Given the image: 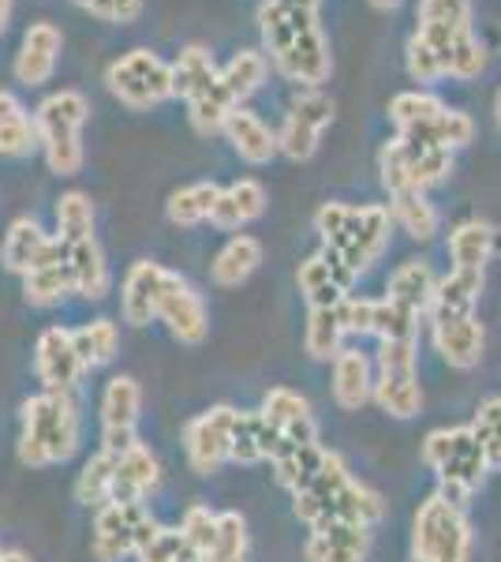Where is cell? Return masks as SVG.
Segmentation results:
<instances>
[{
	"instance_id": "6da1fadb",
	"label": "cell",
	"mask_w": 501,
	"mask_h": 562,
	"mask_svg": "<svg viewBox=\"0 0 501 562\" xmlns=\"http://www.w3.org/2000/svg\"><path fill=\"white\" fill-rule=\"evenodd\" d=\"M259 34L266 60L288 83H296L299 90H322L333 71V57L318 12L299 8L293 0H262Z\"/></svg>"
},
{
	"instance_id": "7a4b0ae2",
	"label": "cell",
	"mask_w": 501,
	"mask_h": 562,
	"mask_svg": "<svg viewBox=\"0 0 501 562\" xmlns=\"http://www.w3.org/2000/svg\"><path fill=\"white\" fill-rule=\"evenodd\" d=\"M293 514L307 529H322V525L333 521L375 529L386 518V495L375 492L371 484H363V480H355L349 461L337 450H326L315 476L293 495Z\"/></svg>"
},
{
	"instance_id": "3957f363",
	"label": "cell",
	"mask_w": 501,
	"mask_h": 562,
	"mask_svg": "<svg viewBox=\"0 0 501 562\" xmlns=\"http://www.w3.org/2000/svg\"><path fill=\"white\" fill-rule=\"evenodd\" d=\"M83 447V409L76 394H38L23 397L20 435H15V458L26 469H57L71 461Z\"/></svg>"
},
{
	"instance_id": "277c9868",
	"label": "cell",
	"mask_w": 501,
	"mask_h": 562,
	"mask_svg": "<svg viewBox=\"0 0 501 562\" xmlns=\"http://www.w3.org/2000/svg\"><path fill=\"white\" fill-rule=\"evenodd\" d=\"M315 233L322 240V251H330L355 278H363L386 256L389 237H394V217H389L386 203L355 206L330 199V203H322L315 211Z\"/></svg>"
},
{
	"instance_id": "5b68a950",
	"label": "cell",
	"mask_w": 501,
	"mask_h": 562,
	"mask_svg": "<svg viewBox=\"0 0 501 562\" xmlns=\"http://www.w3.org/2000/svg\"><path fill=\"white\" fill-rule=\"evenodd\" d=\"M419 458H423V465L431 469L434 480H439L434 492L445 495L457 506H471V498L482 492L487 476L494 473L468 424L426 431L423 447H419Z\"/></svg>"
},
{
	"instance_id": "8992f818",
	"label": "cell",
	"mask_w": 501,
	"mask_h": 562,
	"mask_svg": "<svg viewBox=\"0 0 501 562\" xmlns=\"http://www.w3.org/2000/svg\"><path fill=\"white\" fill-rule=\"evenodd\" d=\"M90 121V98L76 87H64L45 94L34 109V124H38V150L49 166L53 177H76L83 173L87 147L83 128Z\"/></svg>"
},
{
	"instance_id": "52a82bcc",
	"label": "cell",
	"mask_w": 501,
	"mask_h": 562,
	"mask_svg": "<svg viewBox=\"0 0 501 562\" xmlns=\"http://www.w3.org/2000/svg\"><path fill=\"white\" fill-rule=\"evenodd\" d=\"M412 562H471L476 529H471L468 506L449 503L431 492L412 514Z\"/></svg>"
},
{
	"instance_id": "ba28073f",
	"label": "cell",
	"mask_w": 501,
	"mask_h": 562,
	"mask_svg": "<svg viewBox=\"0 0 501 562\" xmlns=\"http://www.w3.org/2000/svg\"><path fill=\"white\" fill-rule=\"evenodd\" d=\"M394 420H415L423 413V386H419V338L378 341L375 349V397Z\"/></svg>"
},
{
	"instance_id": "9c48e42d",
	"label": "cell",
	"mask_w": 501,
	"mask_h": 562,
	"mask_svg": "<svg viewBox=\"0 0 501 562\" xmlns=\"http://www.w3.org/2000/svg\"><path fill=\"white\" fill-rule=\"evenodd\" d=\"M457 169V154L419 147V143L394 135L382 143L378 150V177L389 195L394 192H431V188L445 184Z\"/></svg>"
},
{
	"instance_id": "30bf717a",
	"label": "cell",
	"mask_w": 501,
	"mask_h": 562,
	"mask_svg": "<svg viewBox=\"0 0 501 562\" xmlns=\"http://www.w3.org/2000/svg\"><path fill=\"white\" fill-rule=\"evenodd\" d=\"M105 90L124 109H132V113H147V109H158L177 98L172 94L169 60L158 57L147 45L127 49L124 57H116L113 65L105 68Z\"/></svg>"
},
{
	"instance_id": "8fae6325",
	"label": "cell",
	"mask_w": 501,
	"mask_h": 562,
	"mask_svg": "<svg viewBox=\"0 0 501 562\" xmlns=\"http://www.w3.org/2000/svg\"><path fill=\"white\" fill-rule=\"evenodd\" d=\"M158 518L143 503H105L94 510V529H90V555L94 562H127L143 548V540L158 529Z\"/></svg>"
},
{
	"instance_id": "7c38bea8",
	"label": "cell",
	"mask_w": 501,
	"mask_h": 562,
	"mask_svg": "<svg viewBox=\"0 0 501 562\" xmlns=\"http://www.w3.org/2000/svg\"><path fill=\"white\" fill-rule=\"evenodd\" d=\"M240 409L229 402H217L195 413L184 424V458L195 476H217L232 458V431Z\"/></svg>"
},
{
	"instance_id": "4fadbf2b",
	"label": "cell",
	"mask_w": 501,
	"mask_h": 562,
	"mask_svg": "<svg viewBox=\"0 0 501 562\" xmlns=\"http://www.w3.org/2000/svg\"><path fill=\"white\" fill-rule=\"evenodd\" d=\"M333 116L337 105L326 90H296L277 128V154H285L288 161H311Z\"/></svg>"
},
{
	"instance_id": "5bb4252c",
	"label": "cell",
	"mask_w": 501,
	"mask_h": 562,
	"mask_svg": "<svg viewBox=\"0 0 501 562\" xmlns=\"http://www.w3.org/2000/svg\"><path fill=\"white\" fill-rule=\"evenodd\" d=\"M158 323L172 334V341L187 349H198L209 338V304L198 293V285L180 270H169L166 289L158 301Z\"/></svg>"
},
{
	"instance_id": "9a60e30c",
	"label": "cell",
	"mask_w": 501,
	"mask_h": 562,
	"mask_svg": "<svg viewBox=\"0 0 501 562\" xmlns=\"http://www.w3.org/2000/svg\"><path fill=\"white\" fill-rule=\"evenodd\" d=\"M139 420H143V386L135 375H113L102 386L98 397V424H102V450H121L135 447L139 439Z\"/></svg>"
},
{
	"instance_id": "2e32d148",
	"label": "cell",
	"mask_w": 501,
	"mask_h": 562,
	"mask_svg": "<svg viewBox=\"0 0 501 562\" xmlns=\"http://www.w3.org/2000/svg\"><path fill=\"white\" fill-rule=\"evenodd\" d=\"M34 375H38L42 390L53 394H76L79 383L87 379V368L76 352V338H71L68 326L53 323L45 326L34 341Z\"/></svg>"
},
{
	"instance_id": "e0dca14e",
	"label": "cell",
	"mask_w": 501,
	"mask_h": 562,
	"mask_svg": "<svg viewBox=\"0 0 501 562\" xmlns=\"http://www.w3.org/2000/svg\"><path fill=\"white\" fill-rule=\"evenodd\" d=\"M426 338L449 368L471 371L487 352V326L479 315H426Z\"/></svg>"
},
{
	"instance_id": "ac0fdd59",
	"label": "cell",
	"mask_w": 501,
	"mask_h": 562,
	"mask_svg": "<svg viewBox=\"0 0 501 562\" xmlns=\"http://www.w3.org/2000/svg\"><path fill=\"white\" fill-rule=\"evenodd\" d=\"M259 413L266 416L270 428L281 435V442H285V447H315V442H322L311 397L299 394V390H293V386L266 390Z\"/></svg>"
},
{
	"instance_id": "d6986e66",
	"label": "cell",
	"mask_w": 501,
	"mask_h": 562,
	"mask_svg": "<svg viewBox=\"0 0 501 562\" xmlns=\"http://www.w3.org/2000/svg\"><path fill=\"white\" fill-rule=\"evenodd\" d=\"M64 251V244L57 240V233H49L34 214H20L4 233L0 244V262H4L8 274H31L34 267L57 259Z\"/></svg>"
},
{
	"instance_id": "ffe728a7",
	"label": "cell",
	"mask_w": 501,
	"mask_h": 562,
	"mask_svg": "<svg viewBox=\"0 0 501 562\" xmlns=\"http://www.w3.org/2000/svg\"><path fill=\"white\" fill-rule=\"evenodd\" d=\"M60 53H64L60 26L49 23V20L31 23L23 31V42H20V49H15V60H12L15 83H23V87H45L53 76H57Z\"/></svg>"
},
{
	"instance_id": "44dd1931",
	"label": "cell",
	"mask_w": 501,
	"mask_h": 562,
	"mask_svg": "<svg viewBox=\"0 0 501 562\" xmlns=\"http://www.w3.org/2000/svg\"><path fill=\"white\" fill-rule=\"evenodd\" d=\"M330 390L333 402L341 413H360L371 405L375 397V357L360 346H344L337 357L330 360Z\"/></svg>"
},
{
	"instance_id": "7402d4cb",
	"label": "cell",
	"mask_w": 501,
	"mask_h": 562,
	"mask_svg": "<svg viewBox=\"0 0 501 562\" xmlns=\"http://www.w3.org/2000/svg\"><path fill=\"white\" fill-rule=\"evenodd\" d=\"M355 281L360 278H355L344 262H337L330 251H315V256H307L296 270V285H299V293H304L307 307L344 304L352 296Z\"/></svg>"
},
{
	"instance_id": "603a6c76",
	"label": "cell",
	"mask_w": 501,
	"mask_h": 562,
	"mask_svg": "<svg viewBox=\"0 0 501 562\" xmlns=\"http://www.w3.org/2000/svg\"><path fill=\"white\" fill-rule=\"evenodd\" d=\"M169 267L153 259H139L127 267L124 285H121V319L127 326H150L158 323V301L166 289Z\"/></svg>"
},
{
	"instance_id": "cb8c5ba5",
	"label": "cell",
	"mask_w": 501,
	"mask_h": 562,
	"mask_svg": "<svg viewBox=\"0 0 501 562\" xmlns=\"http://www.w3.org/2000/svg\"><path fill=\"white\" fill-rule=\"evenodd\" d=\"M161 487V461L147 447V442H135L116 454L113 469V498L109 503H143L147 506Z\"/></svg>"
},
{
	"instance_id": "d4e9b609",
	"label": "cell",
	"mask_w": 501,
	"mask_h": 562,
	"mask_svg": "<svg viewBox=\"0 0 501 562\" xmlns=\"http://www.w3.org/2000/svg\"><path fill=\"white\" fill-rule=\"evenodd\" d=\"M371 543H375V529L333 521L322 529H307L304 562H367Z\"/></svg>"
},
{
	"instance_id": "484cf974",
	"label": "cell",
	"mask_w": 501,
	"mask_h": 562,
	"mask_svg": "<svg viewBox=\"0 0 501 562\" xmlns=\"http://www.w3.org/2000/svg\"><path fill=\"white\" fill-rule=\"evenodd\" d=\"M468 31H476L471 26V0H419L415 4V34L442 53L445 65H449L453 42Z\"/></svg>"
},
{
	"instance_id": "4316f807",
	"label": "cell",
	"mask_w": 501,
	"mask_h": 562,
	"mask_svg": "<svg viewBox=\"0 0 501 562\" xmlns=\"http://www.w3.org/2000/svg\"><path fill=\"white\" fill-rule=\"evenodd\" d=\"M64 262L71 274V293L83 301H105L113 293V267H109L98 237L64 244Z\"/></svg>"
},
{
	"instance_id": "83f0119b",
	"label": "cell",
	"mask_w": 501,
	"mask_h": 562,
	"mask_svg": "<svg viewBox=\"0 0 501 562\" xmlns=\"http://www.w3.org/2000/svg\"><path fill=\"white\" fill-rule=\"evenodd\" d=\"M266 206H270V195H266V188H262V180L240 177L217 192L209 225L221 233H240V229H248L251 222H259V217L266 214Z\"/></svg>"
},
{
	"instance_id": "f1b7e54d",
	"label": "cell",
	"mask_w": 501,
	"mask_h": 562,
	"mask_svg": "<svg viewBox=\"0 0 501 562\" xmlns=\"http://www.w3.org/2000/svg\"><path fill=\"white\" fill-rule=\"evenodd\" d=\"M221 135L229 139V147L240 154V161H248V166H270V161L277 158V132H273L270 124L248 105L232 109Z\"/></svg>"
},
{
	"instance_id": "f546056e",
	"label": "cell",
	"mask_w": 501,
	"mask_h": 562,
	"mask_svg": "<svg viewBox=\"0 0 501 562\" xmlns=\"http://www.w3.org/2000/svg\"><path fill=\"white\" fill-rule=\"evenodd\" d=\"M281 450H285V442H281V435L270 428L266 416L259 409H240V416H236V431H232L229 465H243V469L270 465Z\"/></svg>"
},
{
	"instance_id": "4dcf8cb0",
	"label": "cell",
	"mask_w": 501,
	"mask_h": 562,
	"mask_svg": "<svg viewBox=\"0 0 501 562\" xmlns=\"http://www.w3.org/2000/svg\"><path fill=\"white\" fill-rule=\"evenodd\" d=\"M262 240L251 233H232L229 240L217 248L214 262H209V281L217 289H240L243 281L254 278V270L262 267Z\"/></svg>"
},
{
	"instance_id": "1f68e13d",
	"label": "cell",
	"mask_w": 501,
	"mask_h": 562,
	"mask_svg": "<svg viewBox=\"0 0 501 562\" xmlns=\"http://www.w3.org/2000/svg\"><path fill=\"white\" fill-rule=\"evenodd\" d=\"M38 150V124L20 94L0 90V158L23 161Z\"/></svg>"
},
{
	"instance_id": "d6a6232c",
	"label": "cell",
	"mask_w": 501,
	"mask_h": 562,
	"mask_svg": "<svg viewBox=\"0 0 501 562\" xmlns=\"http://www.w3.org/2000/svg\"><path fill=\"white\" fill-rule=\"evenodd\" d=\"M482 289H487V270L453 267L449 274H439V285H434L426 315H476Z\"/></svg>"
},
{
	"instance_id": "836d02e7",
	"label": "cell",
	"mask_w": 501,
	"mask_h": 562,
	"mask_svg": "<svg viewBox=\"0 0 501 562\" xmlns=\"http://www.w3.org/2000/svg\"><path fill=\"white\" fill-rule=\"evenodd\" d=\"M434 285H439V274L426 259H405L400 267L389 274L386 281V301H394L408 312L423 315L426 319V307H431Z\"/></svg>"
},
{
	"instance_id": "e575fe53",
	"label": "cell",
	"mask_w": 501,
	"mask_h": 562,
	"mask_svg": "<svg viewBox=\"0 0 501 562\" xmlns=\"http://www.w3.org/2000/svg\"><path fill=\"white\" fill-rule=\"evenodd\" d=\"M498 248V229L482 217H464L449 229V262L457 270H487Z\"/></svg>"
},
{
	"instance_id": "d590c367",
	"label": "cell",
	"mask_w": 501,
	"mask_h": 562,
	"mask_svg": "<svg viewBox=\"0 0 501 562\" xmlns=\"http://www.w3.org/2000/svg\"><path fill=\"white\" fill-rule=\"evenodd\" d=\"M217 68H221V65H217L214 53H209L206 45H198V42L184 45V49L177 53V60H169L172 94L184 98V102L206 94V90L217 83Z\"/></svg>"
},
{
	"instance_id": "8d00e7d4",
	"label": "cell",
	"mask_w": 501,
	"mask_h": 562,
	"mask_svg": "<svg viewBox=\"0 0 501 562\" xmlns=\"http://www.w3.org/2000/svg\"><path fill=\"white\" fill-rule=\"evenodd\" d=\"M349 330H344L341 304L337 307H307V326H304V349L307 357L318 364H330V360L349 346Z\"/></svg>"
},
{
	"instance_id": "74e56055",
	"label": "cell",
	"mask_w": 501,
	"mask_h": 562,
	"mask_svg": "<svg viewBox=\"0 0 501 562\" xmlns=\"http://www.w3.org/2000/svg\"><path fill=\"white\" fill-rule=\"evenodd\" d=\"M389 217L400 233H408L415 244H426L439 237L442 229V214L439 206L426 199V192H394L389 195Z\"/></svg>"
},
{
	"instance_id": "f35d334b",
	"label": "cell",
	"mask_w": 501,
	"mask_h": 562,
	"mask_svg": "<svg viewBox=\"0 0 501 562\" xmlns=\"http://www.w3.org/2000/svg\"><path fill=\"white\" fill-rule=\"evenodd\" d=\"M71 338H76V352L83 360L87 375L98 368H109L121 357V326H116V319H109V315H98V319L76 326Z\"/></svg>"
},
{
	"instance_id": "ab89813d",
	"label": "cell",
	"mask_w": 501,
	"mask_h": 562,
	"mask_svg": "<svg viewBox=\"0 0 501 562\" xmlns=\"http://www.w3.org/2000/svg\"><path fill=\"white\" fill-rule=\"evenodd\" d=\"M217 79H221V87L232 94V102L243 105L254 94V90H262V83L270 79L266 53H262V49H240V53H232V57L221 65V71H217Z\"/></svg>"
},
{
	"instance_id": "60d3db41",
	"label": "cell",
	"mask_w": 501,
	"mask_h": 562,
	"mask_svg": "<svg viewBox=\"0 0 501 562\" xmlns=\"http://www.w3.org/2000/svg\"><path fill=\"white\" fill-rule=\"evenodd\" d=\"M217 192H221V184H214V180H191V184L177 188V192L169 195L166 217L177 225V229H195V225L209 222Z\"/></svg>"
},
{
	"instance_id": "b9f144b4",
	"label": "cell",
	"mask_w": 501,
	"mask_h": 562,
	"mask_svg": "<svg viewBox=\"0 0 501 562\" xmlns=\"http://www.w3.org/2000/svg\"><path fill=\"white\" fill-rule=\"evenodd\" d=\"M71 296V274H68V262H64V251L57 259L42 262L34 267L31 274H23V301L31 307H57Z\"/></svg>"
},
{
	"instance_id": "7bdbcfd3",
	"label": "cell",
	"mask_w": 501,
	"mask_h": 562,
	"mask_svg": "<svg viewBox=\"0 0 501 562\" xmlns=\"http://www.w3.org/2000/svg\"><path fill=\"white\" fill-rule=\"evenodd\" d=\"M113 469H116V454L113 450H98L83 461V469L76 473V503L87 506V510H102V506L113 498Z\"/></svg>"
},
{
	"instance_id": "ee69618b",
	"label": "cell",
	"mask_w": 501,
	"mask_h": 562,
	"mask_svg": "<svg viewBox=\"0 0 501 562\" xmlns=\"http://www.w3.org/2000/svg\"><path fill=\"white\" fill-rule=\"evenodd\" d=\"M53 217H57V240L71 244V240H87L98 237V214H94V199L87 192H64L53 206Z\"/></svg>"
},
{
	"instance_id": "f6af8a7d",
	"label": "cell",
	"mask_w": 501,
	"mask_h": 562,
	"mask_svg": "<svg viewBox=\"0 0 501 562\" xmlns=\"http://www.w3.org/2000/svg\"><path fill=\"white\" fill-rule=\"evenodd\" d=\"M445 109V102L434 90H400V94L389 98V121H394L397 135H408L415 128H423V124H431L434 116H439Z\"/></svg>"
},
{
	"instance_id": "bcb514c9",
	"label": "cell",
	"mask_w": 501,
	"mask_h": 562,
	"mask_svg": "<svg viewBox=\"0 0 501 562\" xmlns=\"http://www.w3.org/2000/svg\"><path fill=\"white\" fill-rule=\"evenodd\" d=\"M326 450H330V447H322V442H315V447H285L277 458L270 461L273 480H277V484L285 487L288 495H296L299 487H304L307 480L315 476V469L322 465Z\"/></svg>"
},
{
	"instance_id": "7dc6e473",
	"label": "cell",
	"mask_w": 501,
	"mask_h": 562,
	"mask_svg": "<svg viewBox=\"0 0 501 562\" xmlns=\"http://www.w3.org/2000/svg\"><path fill=\"white\" fill-rule=\"evenodd\" d=\"M203 562H251V532L240 510L217 514V540Z\"/></svg>"
},
{
	"instance_id": "c3c4849f",
	"label": "cell",
	"mask_w": 501,
	"mask_h": 562,
	"mask_svg": "<svg viewBox=\"0 0 501 562\" xmlns=\"http://www.w3.org/2000/svg\"><path fill=\"white\" fill-rule=\"evenodd\" d=\"M217 71H221V68H217ZM232 109H236L232 94L221 87V79H217L206 94H198V98H191V102H187V121H191V128H195L198 135H221Z\"/></svg>"
},
{
	"instance_id": "681fc988",
	"label": "cell",
	"mask_w": 501,
	"mask_h": 562,
	"mask_svg": "<svg viewBox=\"0 0 501 562\" xmlns=\"http://www.w3.org/2000/svg\"><path fill=\"white\" fill-rule=\"evenodd\" d=\"M405 68H408V76H412V83H419V87H431V83L449 79V65H445V57L426 38H419L415 31L405 45Z\"/></svg>"
},
{
	"instance_id": "f907efd6",
	"label": "cell",
	"mask_w": 501,
	"mask_h": 562,
	"mask_svg": "<svg viewBox=\"0 0 501 562\" xmlns=\"http://www.w3.org/2000/svg\"><path fill=\"white\" fill-rule=\"evenodd\" d=\"M132 562H198V555L191 551L184 532L172 529V525H158V529L143 540V548L135 551Z\"/></svg>"
},
{
	"instance_id": "816d5d0a",
	"label": "cell",
	"mask_w": 501,
	"mask_h": 562,
	"mask_svg": "<svg viewBox=\"0 0 501 562\" xmlns=\"http://www.w3.org/2000/svg\"><path fill=\"white\" fill-rule=\"evenodd\" d=\"M468 428L482 447V454H487L490 469H501V394L482 397Z\"/></svg>"
},
{
	"instance_id": "f5cc1de1",
	"label": "cell",
	"mask_w": 501,
	"mask_h": 562,
	"mask_svg": "<svg viewBox=\"0 0 501 562\" xmlns=\"http://www.w3.org/2000/svg\"><path fill=\"white\" fill-rule=\"evenodd\" d=\"M217 514L221 510H209L203 503H191L177 525V529L184 532V540L191 543V551L198 555V562L206 559V551L214 548V540H217Z\"/></svg>"
},
{
	"instance_id": "db71d44e",
	"label": "cell",
	"mask_w": 501,
	"mask_h": 562,
	"mask_svg": "<svg viewBox=\"0 0 501 562\" xmlns=\"http://www.w3.org/2000/svg\"><path fill=\"white\" fill-rule=\"evenodd\" d=\"M487 71V45L476 38V31L460 34L453 42V53H449V79H479Z\"/></svg>"
},
{
	"instance_id": "11a10c76",
	"label": "cell",
	"mask_w": 501,
	"mask_h": 562,
	"mask_svg": "<svg viewBox=\"0 0 501 562\" xmlns=\"http://www.w3.org/2000/svg\"><path fill=\"white\" fill-rule=\"evenodd\" d=\"M71 4H79L83 12H90L94 20H102V23L127 26V23L139 20L147 0H71Z\"/></svg>"
},
{
	"instance_id": "9f6ffc18",
	"label": "cell",
	"mask_w": 501,
	"mask_h": 562,
	"mask_svg": "<svg viewBox=\"0 0 501 562\" xmlns=\"http://www.w3.org/2000/svg\"><path fill=\"white\" fill-rule=\"evenodd\" d=\"M0 562H34V559L20 548H0Z\"/></svg>"
},
{
	"instance_id": "6f0895ef",
	"label": "cell",
	"mask_w": 501,
	"mask_h": 562,
	"mask_svg": "<svg viewBox=\"0 0 501 562\" xmlns=\"http://www.w3.org/2000/svg\"><path fill=\"white\" fill-rule=\"evenodd\" d=\"M12 12H15V0H0V34L8 31V23H12Z\"/></svg>"
},
{
	"instance_id": "680465c9",
	"label": "cell",
	"mask_w": 501,
	"mask_h": 562,
	"mask_svg": "<svg viewBox=\"0 0 501 562\" xmlns=\"http://www.w3.org/2000/svg\"><path fill=\"white\" fill-rule=\"evenodd\" d=\"M371 8H378V12H397L400 4H405V0H367Z\"/></svg>"
},
{
	"instance_id": "91938a15",
	"label": "cell",
	"mask_w": 501,
	"mask_h": 562,
	"mask_svg": "<svg viewBox=\"0 0 501 562\" xmlns=\"http://www.w3.org/2000/svg\"><path fill=\"white\" fill-rule=\"evenodd\" d=\"M494 121H498V128H501V90H498V98H494Z\"/></svg>"
}]
</instances>
